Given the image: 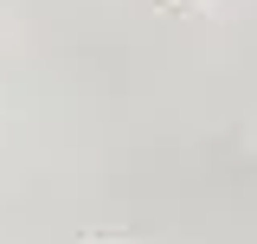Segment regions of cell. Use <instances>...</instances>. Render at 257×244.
I'll return each mask as SVG.
<instances>
[]
</instances>
